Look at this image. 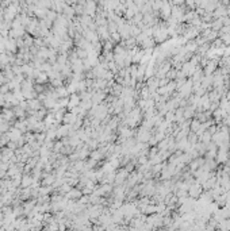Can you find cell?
Returning a JSON list of instances; mask_svg holds the SVG:
<instances>
[{
    "instance_id": "1",
    "label": "cell",
    "mask_w": 230,
    "mask_h": 231,
    "mask_svg": "<svg viewBox=\"0 0 230 231\" xmlns=\"http://www.w3.org/2000/svg\"><path fill=\"white\" fill-rule=\"evenodd\" d=\"M68 106H69V108H75V107L77 106H80V98L77 96L75 92L72 94V96H70V100H69V103H68Z\"/></svg>"
},
{
    "instance_id": "2",
    "label": "cell",
    "mask_w": 230,
    "mask_h": 231,
    "mask_svg": "<svg viewBox=\"0 0 230 231\" xmlns=\"http://www.w3.org/2000/svg\"><path fill=\"white\" fill-rule=\"evenodd\" d=\"M83 196V193L79 189H70V191L66 193V197H72V199H80Z\"/></svg>"
},
{
    "instance_id": "3",
    "label": "cell",
    "mask_w": 230,
    "mask_h": 231,
    "mask_svg": "<svg viewBox=\"0 0 230 231\" xmlns=\"http://www.w3.org/2000/svg\"><path fill=\"white\" fill-rule=\"evenodd\" d=\"M200 192H202V188H200L199 185H195V187H192V188L190 189V195H191L192 197H196Z\"/></svg>"
},
{
    "instance_id": "4",
    "label": "cell",
    "mask_w": 230,
    "mask_h": 231,
    "mask_svg": "<svg viewBox=\"0 0 230 231\" xmlns=\"http://www.w3.org/2000/svg\"><path fill=\"white\" fill-rule=\"evenodd\" d=\"M30 184H31V177L24 176L23 178H22V185H23V187H29Z\"/></svg>"
},
{
    "instance_id": "5",
    "label": "cell",
    "mask_w": 230,
    "mask_h": 231,
    "mask_svg": "<svg viewBox=\"0 0 230 231\" xmlns=\"http://www.w3.org/2000/svg\"><path fill=\"white\" fill-rule=\"evenodd\" d=\"M228 98L230 99V91H229V94H228Z\"/></svg>"
}]
</instances>
